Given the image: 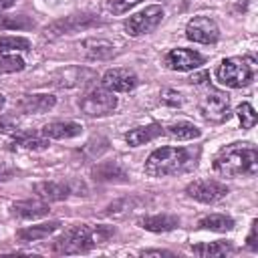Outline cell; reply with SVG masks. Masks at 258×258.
<instances>
[{
  "label": "cell",
  "instance_id": "obj_1",
  "mask_svg": "<svg viewBox=\"0 0 258 258\" xmlns=\"http://www.w3.org/2000/svg\"><path fill=\"white\" fill-rule=\"evenodd\" d=\"M214 169L226 177L254 175L258 169V153L250 143H232L220 149L214 159Z\"/></svg>",
  "mask_w": 258,
  "mask_h": 258
},
{
  "label": "cell",
  "instance_id": "obj_2",
  "mask_svg": "<svg viewBox=\"0 0 258 258\" xmlns=\"http://www.w3.org/2000/svg\"><path fill=\"white\" fill-rule=\"evenodd\" d=\"M191 153L183 147H161L155 149L145 161V173L151 177H165L173 173H181L191 167Z\"/></svg>",
  "mask_w": 258,
  "mask_h": 258
},
{
  "label": "cell",
  "instance_id": "obj_3",
  "mask_svg": "<svg viewBox=\"0 0 258 258\" xmlns=\"http://www.w3.org/2000/svg\"><path fill=\"white\" fill-rule=\"evenodd\" d=\"M107 236L109 232H105L103 228H89L83 224L73 226L52 242V250L56 254H83L101 244Z\"/></svg>",
  "mask_w": 258,
  "mask_h": 258
},
{
  "label": "cell",
  "instance_id": "obj_4",
  "mask_svg": "<svg viewBox=\"0 0 258 258\" xmlns=\"http://www.w3.org/2000/svg\"><path fill=\"white\" fill-rule=\"evenodd\" d=\"M254 64H248L244 58H238V56H232V58H224L216 71L218 75V81L226 87H232V89H242L246 87L252 79H254Z\"/></svg>",
  "mask_w": 258,
  "mask_h": 258
},
{
  "label": "cell",
  "instance_id": "obj_5",
  "mask_svg": "<svg viewBox=\"0 0 258 258\" xmlns=\"http://www.w3.org/2000/svg\"><path fill=\"white\" fill-rule=\"evenodd\" d=\"M81 111L87 117H105L109 113L115 111L117 107V97L113 95V91L109 89H91L89 93H85L79 101Z\"/></svg>",
  "mask_w": 258,
  "mask_h": 258
},
{
  "label": "cell",
  "instance_id": "obj_6",
  "mask_svg": "<svg viewBox=\"0 0 258 258\" xmlns=\"http://www.w3.org/2000/svg\"><path fill=\"white\" fill-rule=\"evenodd\" d=\"M161 20H163V8L153 4V6H147L141 12L133 14L125 22V30L129 36H143V34H149L151 30H155L161 24Z\"/></svg>",
  "mask_w": 258,
  "mask_h": 258
},
{
  "label": "cell",
  "instance_id": "obj_7",
  "mask_svg": "<svg viewBox=\"0 0 258 258\" xmlns=\"http://www.w3.org/2000/svg\"><path fill=\"white\" fill-rule=\"evenodd\" d=\"M200 111L202 115L212 121V123H222L230 117V99L226 93L212 89L208 95H204V99L200 101Z\"/></svg>",
  "mask_w": 258,
  "mask_h": 258
},
{
  "label": "cell",
  "instance_id": "obj_8",
  "mask_svg": "<svg viewBox=\"0 0 258 258\" xmlns=\"http://www.w3.org/2000/svg\"><path fill=\"white\" fill-rule=\"evenodd\" d=\"M185 191L189 198L204 204H214L228 196V187L216 179H196L185 187Z\"/></svg>",
  "mask_w": 258,
  "mask_h": 258
},
{
  "label": "cell",
  "instance_id": "obj_9",
  "mask_svg": "<svg viewBox=\"0 0 258 258\" xmlns=\"http://www.w3.org/2000/svg\"><path fill=\"white\" fill-rule=\"evenodd\" d=\"M185 36L200 44H214L220 38L218 24L208 16H196L185 26Z\"/></svg>",
  "mask_w": 258,
  "mask_h": 258
},
{
  "label": "cell",
  "instance_id": "obj_10",
  "mask_svg": "<svg viewBox=\"0 0 258 258\" xmlns=\"http://www.w3.org/2000/svg\"><path fill=\"white\" fill-rule=\"evenodd\" d=\"M99 22L95 16L91 14H71V16H64L56 22H52L50 26H46V36H62V34H71L75 30H81V28H89L91 24Z\"/></svg>",
  "mask_w": 258,
  "mask_h": 258
},
{
  "label": "cell",
  "instance_id": "obj_11",
  "mask_svg": "<svg viewBox=\"0 0 258 258\" xmlns=\"http://www.w3.org/2000/svg\"><path fill=\"white\" fill-rule=\"evenodd\" d=\"M103 87L113 93H129L137 87V75L129 69H109L103 75Z\"/></svg>",
  "mask_w": 258,
  "mask_h": 258
},
{
  "label": "cell",
  "instance_id": "obj_12",
  "mask_svg": "<svg viewBox=\"0 0 258 258\" xmlns=\"http://www.w3.org/2000/svg\"><path fill=\"white\" fill-rule=\"evenodd\" d=\"M163 62L171 71H194L204 62V56L189 48H173L165 54Z\"/></svg>",
  "mask_w": 258,
  "mask_h": 258
},
{
  "label": "cell",
  "instance_id": "obj_13",
  "mask_svg": "<svg viewBox=\"0 0 258 258\" xmlns=\"http://www.w3.org/2000/svg\"><path fill=\"white\" fill-rule=\"evenodd\" d=\"M93 79H95L93 71H89L85 67H69V69H60L52 75V85H56L60 89H71V87L87 85Z\"/></svg>",
  "mask_w": 258,
  "mask_h": 258
},
{
  "label": "cell",
  "instance_id": "obj_14",
  "mask_svg": "<svg viewBox=\"0 0 258 258\" xmlns=\"http://www.w3.org/2000/svg\"><path fill=\"white\" fill-rule=\"evenodd\" d=\"M34 191L38 198L48 200V202H56V200H64L71 194L77 191V185L71 181H40L34 185Z\"/></svg>",
  "mask_w": 258,
  "mask_h": 258
},
{
  "label": "cell",
  "instance_id": "obj_15",
  "mask_svg": "<svg viewBox=\"0 0 258 258\" xmlns=\"http://www.w3.org/2000/svg\"><path fill=\"white\" fill-rule=\"evenodd\" d=\"M54 103H56V99L52 95L34 93V95H24L18 105H20V109L24 113H36V115H40V113L50 111L54 107Z\"/></svg>",
  "mask_w": 258,
  "mask_h": 258
},
{
  "label": "cell",
  "instance_id": "obj_16",
  "mask_svg": "<svg viewBox=\"0 0 258 258\" xmlns=\"http://www.w3.org/2000/svg\"><path fill=\"white\" fill-rule=\"evenodd\" d=\"M83 127L75 121H56V123H48L40 129V133L48 139H71L81 135Z\"/></svg>",
  "mask_w": 258,
  "mask_h": 258
},
{
  "label": "cell",
  "instance_id": "obj_17",
  "mask_svg": "<svg viewBox=\"0 0 258 258\" xmlns=\"http://www.w3.org/2000/svg\"><path fill=\"white\" fill-rule=\"evenodd\" d=\"M14 214L22 220H36V218H42L48 214V206L44 202H38V200H24V202H16L12 206Z\"/></svg>",
  "mask_w": 258,
  "mask_h": 258
},
{
  "label": "cell",
  "instance_id": "obj_18",
  "mask_svg": "<svg viewBox=\"0 0 258 258\" xmlns=\"http://www.w3.org/2000/svg\"><path fill=\"white\" fill-rule=\"evenodd\" d=\"M141 228L149 230V232H169L175 230L179 226L177 216H169V214H155V216H147L141 222Z\"/></svg>",
  "mask_w": 258,
  "mask_h": 258
},
{
  "label": "cell",
  "instance_id": "obj_19",
  "mask_svg": "<svg viewBox=\"0 0 258 258\" xmlns=\"http://www.w3.org/2000/svg\"><path fill=\"white\" fill-rule=\"evenodd\" d=\"M157 135H161V127H159L157 123H151V125H145V127L131 129V131L125 135V141H127L131 147H139V145H145V143L153 141Z\"/></svg>",
  "mask_w": 258,
  "mask_h": 258
},
{
  "label": "cell",
  "instance_id": "obj_20",
  "mask_svg": "<svg viewBox=\"0 0 258 258\" xmlns=\"http://www.w3.org/2000/svg\"><path fill=\"white\" fill-rule=\"evenodd\" d=\"M60 226V222H46V224H38V226H28L24 230H18V240L20 242H36V240H42L46 236H50L56 228Z\"/></svg>",
  "mask_w": 258,
  "mask_h": 258
},
{
  "label": "cell",
  "instance_id": "obj_21",
  "mask_svg": "<svg viewBox=\"0 0 258 258\" xmlns=\"http://www.w3.org/2000/svg\"><path fill=\"white\" fill-rule=\"evenodd\" d=\"M83 48L91 58H109L115 54L113 42L103 40V38H89L83 42Z\"/></svg>",
  "mask_w": 258,
  "mask_h": 258
},
{
  "label": "cell",
  "instance_id": "obj_22",
  "mask_svg": "<svg viewBox=\"0 0 258 258\" xmlns=\"http://www.w3.org/2000/svg\"><path fill=\"white\" fill-rule=\"evenodd\" d=\"M198 226L204 230H212V232H228L234 228V220L224 214H210V216H204L198 222Z\"/></svg>",
  "mask_w": 258,
  "mask_h": 258
},
{
  "label": "cell",
  "instance_id": "obj_23",
  "mask_svg": "<svg viewBox=\"0 0 258 258\" xmlns=\"http://www.w3.org/2000/svg\"><path fill=\"white\" fill-rule=\"evenodd\" d=\"M167 135L173 137V139H179V141H189V139H196L202 135L200 127H196L194 123H187V121H179V123H173L169 125L167 129Z\"/></svg>",
  "mask_w": 258,
  "mask_h": 258
},
{
  "label": "cell",
  "instance_id": "obj_24",
  "mask_svg": "<svg viewBox=\"0 0 258 258\" xmlns=\"http://www.w3.org/2000/svg\"><path fill=\"white\" fill-rule=\"evenodd\" d=\"M191 252L198 256H224L228 252H232V244L226 240H218V242H204V244H196L191 246Z\"/></svg>",
  "mask_w": 258,
  "mask_h": 258
},
{
  "label": "cell",
  "instance_id": "obj_25",
  "mask_svg": "<svg viewBox=\"0 0 258 258\" xmlns=\"http://www.w3.org/2000/svg\"><path fill=\"white\" fill-rule=\"evenodd\" d=\"M93 175L101 181H113L115 177H125V171L117 163H101L93 169Z\"/></svg>",
  "mask_w": 258,
  "mask_h": 258
},
{
  "label": "cell",
  "instance_id": "obj_26",
  "mask_svg": "<svg viewBox=\"0 0 258 258\" xmlns=\"http://www.w3.org/2000/svg\"><path fill=\"white\" fill-rule=\"evenodd\" d=\"M30 42L22 36H2L0 38V54L16 52V50H28Z\"/></svg>",
  "mask_w": 258,
  "mask_h": 258
},
{
  "label": "cell",
  "instance_id": "obj_27",
  "mask_svg": "<svg viewBox=\"0 0 258 258\" xmlns=\"http://www.w3.org/2000/svg\"><path fill=\"white\" fill-rule=\"evenodd\" d=\"M34 22L28 20L26 16H4L0 14V28H18V30H26L32 28Z\"/></svg>",
  "mask_w": 258,
  "mask_h": 258
},
{
  "label": "cell",
  "instance_id": "obj_28",
  "mask_svg": "<svg viewBox=\"0 0 258 258\" xmlns=\"http://www.w3.org/2000/svg\"><path fill=\"white\" fill-rule=\"evenodd\" d=\"M238 119H240V123H242V127H244V129L254 127V125H256V121H258L256 111H254V107H252L250 103H242V105L238 107Z\"/></svg>",
  "mask_w": 258,
  "mask_h": 258
},
{
  "label": "cell",
  "instance_id": "obj_29",
  "mask_svg": "<svg viewBox=\"0 0 258 258\" xmlns=\"http://www.w3.org/2000/svg\"><path fill=\"white\" fill-rule=\"evenodd\" d=\"M24 69V60L16 54H8V56H0V75L4 73H16Z\"/></svg>",
  "mask_w": 258,
  "mask_h": 258
},
{
  "label": "cell",
  "instance_id": "obj_30",
  "mask_svg": "<svg viewBox=\"0 0 258 258\" xmlns=\"http://www.w3.org/2000/svg\"><path fill=\"white\" fill-rule=\"evenodd\" d=\"M141 0H107V8L113 12V14H123L127 12L129 8L137 6Z\"/></svg>",
  "mask_w": 258,
  "mask_h": 258
},
{
  "label": "cell",
  "instance_id": "obj_31",
  "mask_svg": "<svg viewBox=\"0 0 258 258\" xmlns=\"http://www.w3.org/2000/svg\"><path fill=\"white\" fill-rule=\"evenodd\" d=\"M16 143L20 147H24V149H34V151L48 147V141L46 139H38V137H18Z\"/></svg>",
  "mask_w": 258,
  "mask_h": 258
},
{
  "label": "cell",
  "instance_id": "obj_32",
  "mask_svg": "<svg viewBox=\"0 0 258 258\" xmlns=\"http://www.w3.org/2000/svg\"><path fill=\"white\" fill-rule=\"evenodd\" d=\"M161 103H165L169 107H179L181 105V95L173 89H163L161 91Z\"/></svg>",
  "mask_w": 258,
  "mask_h": 258
},
{
  "label": "cell",
  "instance_id": "obj_33",
  "mask_svg": "<svg viewBox=\"0 0 258 258\" xmlns=\"http://www.w3.org/2000/svg\"><path fill=\"white\" fill-rule=\"evenodd\" d=\"M210 79V73L208 71H200V73H194L191 77H189V83L191 85H202V83H206Z\"/></svg>",
  "mask_w": 258,
  "mask_h": 258
},
{
  "label": "cell",
  "instance_id": "obj_34",
  "mask_svg": "<svg viewBox=\"0 0 258 258\" xmlns=\"http://www.w3.org/2000/svg\"><path fill=\"white\" fill-rule=\"evenodd\" d=\"M0 133H8V135H18V127L8 123V121H0Z\"/></svg>",
  "mask_w": 258,
  "mask_h": 258
},
{
  "label": "cell",
  "instance_id": "obj_35",
  "mask_svg": "<svg viewBox=\"0 0 258 258\" xmlns=\"http://www.w3.org/2000/svg\"><path fill=\"white\" fill-rule=\"evenodd\" d=\"M256 224H258V222L254 220V222H252V230H250V236H248V246H250L252 250H256V248H258V244H256Z\"/></svg>",
  "mask_w": 258,
  "mask_h": 258
},
{
  "label": "cell",
  "instance_id": "obj_36",
  "mask_svg": "<svg viewBox=\"0 0 258 258\" xmlns=\"http://www.w3.org/2000/svg\"><path fill=\"white\" fill-rule=\"evenodd\" d=\"M141 256H171V252H167V250H143Z\"/></svg>",
  "mask_w": 258,
  "mask_h": 258
},
{
  "label": "cell",
  "instance_id": "obj_37",
  "mask_svg": "<svg viewBox=\"0 0 258 258\" xmlns=\"http://www.w3.org/2000/svg\"><path fill=\"white\" fill-rule=\"evenodd\" d=\"M14 2H16V0H0V10H4V8H10Z\"/></svg>",
  "mask_w": 258,
  "mask_h": 258
},
{
  "label": "cell",
  "instance_id": "obj_38",
  "mask_svg": "<svg viewBox=\"0 0 258 258\" xmlns=\"http://www.w3.org/2000/svg\"><path fill=\"white\" fill-rule=\"evenodd\" d=\"M12 175V171L10 169H0V179H8Z\"/></svg>",
  "mask_w": 258,
  "mask_h": 258
}]
</instances>
